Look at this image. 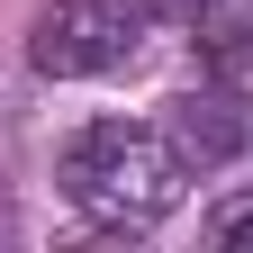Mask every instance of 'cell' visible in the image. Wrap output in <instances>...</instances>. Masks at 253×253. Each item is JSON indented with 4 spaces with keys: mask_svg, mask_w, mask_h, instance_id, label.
<instances>
[{
    "mask_svg": "<svg viewBox=\"0 0 253 253\" xmlns=\"http://www.w3.org/2000/svg\"><path fill=\"white\" fill-rule=\"evenodd\" d=\"M208 244H226V253L253 244V190H235V199H217V208H208Z\"/></svg>",
    "mask_w": 253,
    "mask_h": 253,
    "instance_id": "obj_5",
    "label": "cell"
},
{
    "mask_svg": "<svg viewBox=\"0 0 253 253\" xmlns=\"http://www.w3.org/2000/svg\"><path fill=\"white\" fill-rule=\"evenodd\" d=\"M208 90H226V100H253V27H217L208 54H199Z\"/></svg>",
    "mask_w": 253,
    "mask_h": 253,
    "instance_id": "obj_4",
    "label": "cell"
},
{
    "mask_svg": "<svg viewBox=\"0 0 253 253\" xmlns=\"http://www.w3.org/2000/svg\"><path fill=\"white\" fill-rule=\"evenodd\" d=\"M136 37H145V0H45L27 27V63L45 82H90V73H118Z\"/></svg>",
    "mask_w": 253,
    "mask_h": 253,
    "instance_id": "obj_2",
    "label": "cell"
},
{
    "mask_svg": "<svg viewBox=\"0 0 253 253\" xmlns=\"http://www.w3.org/2000/svg\"><path fill=\"white\" fill-rule=\"evenodd\" d=\"M145 9H163V18H208L217 0H145Z\"/></svg>",
    "mask_w": 253,
    "mask_h": 253,
    "instance_id": "obj_6",
    "label": "cell"
},
{
    "mask_svg": "<svg viewBox=\"0 0 253 253\" xmlns=\"http://www.w3.org/2000/svg\"><path fill=\"white\" fill-rule=\"evenodd\" d=\"M163 136L181 145V163L190 172H208V163H235V145H244V118L226 90H190V100H172V126Z\"/></svg>",
    "mask_w": 253,
    "mask_h": 253,
    "instance_id": "obj_3",
    "label": "cell"
},
{
    "mask_svg": "<svg viewBox=\"0 0 253 253\" xmlns=\"http://www.w3.org/2000/svg\"><path fill=\"white\" fill-rule=\"evenodd\" d=\"M181 145L163 126H126V118H100L63 145V199H73L90 226H154V217L181 208Z\"/></svg>",
    "mask_w": 253,
    "mask_h": 253,
    "instance_id": "obj_1",
    "label": "cell"
}]
</instances>
